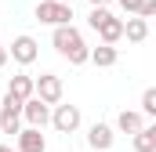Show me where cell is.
Returning a JSON list of instances; mask_svg holds the SVG:
<instances>
[{"mask_svg":"<svg viewBox=\"0 0 156 152\" xmlns=\"http://www.w3.org/2000/svg\"><path fill=\"white\" fill-rule=\"evenodd\" d=\"M80 123H83V116H80V105H55L51 109V127L58 130V134H76Z\"/></svg>","mask_w":156,"mask_h":152,"instance_id":"obj_4","label":"cell"},{"mask_svg":"<svg viewBox=\"0 0 156 152\" xmlns=\"http://www.w3.org/2000/svg\"><path fill=\"white\" fill-rule=\"evenodd\" d=\"M109 15H113L109 7H91V15H87V26H91V29H98V26L109 18Z\"/></svg>","mask_w":156,"mask_h":152,"instance_id":"obj_17","label":"cell"},{"mask_svg":"<svg viewBox=\"0 0 156 152\" xmlns=\"http://www.w3.org/2000/svg\"><path fill=\"white\" fill-rule=\"evenodd\" d=\"M7 94H15L18 102H26V98H33V94H37V80H33V76H26V73L11 76V83H7Z\"/></svg>","mask_w":156,"mask_h":152,"instance_id":"obj_11","label":"cell"},{"mask_svg":"<svg viewBox=\"0 0 156 152\" xmlns=\"http://www.w3.org/2000/svg\"><path fill=\"white\" fill-rule=\"evenodd\" d=\"M7 62H11V51H7V47H4V43H0V69H4V65H7Z\"/></svg>","mask_w":156,"mask_h":152,"instance_id":"obj_20","label":"cell"},{"mask_svg":"<svg viewBox=\"0 0 156 152\" xmlns=\"http://www.w3.org/2000/svg\"><path fill=\"white\" fill-rule=\"evenodd\" d=\"M22 105H26V102H18L15 94L4 91V105H0V134H15V138H18V130H22Z\"/></svg>","mask_w":156,"mask_h":152,"instance_id":"obj_3","label":"cell"},{"mask_svg":"<svg viewBox=\"0 0 156 152\" xmlns=\"http://www.w3.org/2000/svg\"><path fill=\"white\" fill-rule=\"evenodd\" d=\"M142 112L156 119V87H145V94H142Z\"/></svg>","mask_w":156,"mask_h":152,"instance_id":"obj_16","label":"cell"},{"mask_svg":"<svg viewBox=\"0 0 156 152\" xmlns=\"http://www.w3.org/2000/svg\"><path fill=\"white\" fill-rule=\"evenodd\" d=\"M51 43H55V51H58L62 58H69V65H83V62H91V47L83 43V36H80V29L73 26V22L55 26Z\"/></svg>","mask_w":156,"mask_h":152,"instance_id":"obj_1","label":"cell"},{"mask_svg":"<svg viewBox=\"0 0 156 152\" xmlns=\"http://www.w3.org/2000/svg\"><path fill=\"white\" fill-rule=\"evenodd\" d=\"M91 62H94L98 69H113V65L120 62L116 43H98V47H91Z\"/></svg>","mask_w":156,"mask_h":152,"instance_id":"obj_12","label":"cell"},{"mask_svg":"<svg viewBox=\"0 0 156 152\" xmlns=\"http://www.w3.org/2000/svg\"><path fill=\"white\" fill-rule=\"evenodd\" d=\"M37 94L47 102V105H58V102H62V80H58L55 73L37 76Z\"/></svg>","mask_w":156,"mask_h":152,"instance_id":"obj_8","label":"cell"},{"mask_svg":"<svg viewBox=\"0 0 156 152\" xmlns=\"http://www.w3.org/2000/svg\"><path fill=\"white\" fill-rule=\"evenodd\" d=\"M113 141H116V130H113L109 123H91V127H87V145L94 152H109Z\"/></svg>","mask_w":156,"mask_h":152,"instance_id":"obj_7","label":"cell"},{"mask_svg":"<svg viewBox=\"0 0 156 152\" xmlns=\"http://www.w3.org/2000/svg\"><path fill=\"white\" fill-rule=\"evenodd\" d=\"M37 22L51 26V29L73 22V4H66V0H37Z\"/></svg>","mask_w":156,"mask_h":152,"instance_id":"obj_2","label":"cell"},{"mask_svg":"<svg viewBox=\"0 0 156 152\" xmlns=\"http://www.w3.org/2000/svg\"><path fill=\"white\" fill-rule=\"evenodd\" d=\"M142 18H153L156 15V0H142V11H138Z\"/></svg>","mask_w":156,"mask_h":152,"instance_id":"obj_19","label":"cell"},{"mask_svg":"<svg viewBox=\"0 0 156 152\" xmlns=\"http://www.w3.org/2000/svg\"><path fill=\"white\" fill-rule=\"evenodd\" d=\"M98 36H102V43H116V40H123V18H116V15H109L98 29H94Z\"/></svg>","mask_w":156,"mask_h":152,"instance_id":"obj_14","label":"cell"},{"mask_svg":"<svg viewBox=\"0 0 156 152\" xmlns=\"http://www.w3.org/2000/svg\"><path fill=\"white\" fill-rule=\"evenodd\" d=\"M7 51H11V58H15L18 65H33V62H37V54H40V43H37L33 36H15Z\"/></svg>","mask_w":156,"mask_h":152,"instance_id":"obj_6","label":"cell"},{"mask_svg":"<svg viewBox=\"0 0 156 152\" xmlns=\"http://www.w3.org/2000/svg\"><path fill=\"white\" fill-rule=\"evenodd\" d=\"M0 152H11V145H0Z\"/></svg>","mask_w":156,"mask_h":152,"instance_id":"obj_22","label":"cell"},{"mask_svg":"<svg viewBox=\"0 0 156 152\" xmlns=\"http://www.w3.org/2000/svg\"><path fill=\"white\" fill-rule=\"evenodd\" d=\"M123 36L131 40V43H142V40L149 36V18H142V15L123 18Z\"/></svg>","mask_w":156,"mask_h":152,"instance_id":"obj_13","label":"cell"},{"mask_svg":"<svg viewBox=\"0 0 156 152\" xmlns=\"http://www.w3.org/2000/svg\"><path fill=\"white\" fill-rule=\"evenodd\" d=\"M142 127H145V112H142V109H123V112L116 116V130L131 134V138H134Z\"/></svg>","mask_w":156,"mask_h":152,"instance_id":"obj_10","label":"cell"},{"mask_svg":"<svg viewBox=\"0 0 156 152\" xmlns=\"http://www.w3.org/2000/svg\"><path fill=\"white\" fill-rule=\"evenodd\" d=\"M116 4L127 11V15H138V11H142V0H116Z\"/></svg>","mask_w":156,"mask_h":152,"instance_id":"obj_18","label":"cell"},{"mask_svg":"<svg viewBox=\"0 0 156 152\" xmlns=\"http://www.w3.org/2000/svg\"><path fill=\"white\" fill-rule=\"evenodd\" d=\"M22 119L29 123V127H47L51 123V105L40 98V94H33V98H26V105H22Z\"/></svg>","mask_w":156,"mask_h":152,"instance_id":"obj_5","label":"cell"},{"mask_svg":"<svg viewBox=\"0 0 156 152\" xmlns=\"http://www.w3.org/2000/svg\"><path fill=\"white\" fill-rule=\"evenodd\" d=\"M18 152H47V141H44V134H40V127H22L18 130Z\"/></svg>","mask_w":156,"mask_h":152,"instance_id":"obj_9","label":"cell"},{"mask_svg":"<svg viewBox=\"0 0 156 152\" xmlns=\"http://www.w3.org/2000/svg\"><path fill=\"white\" fill-rule=\"evenodd\" d=\"M87 4H91V7H109L113 0H87Z\"/></svg>","mask_w":156,"mask_h":152,"instance_id":"obj_21","label":"cell"},{"mask_svg":"<svg viewBox=\"0 0 156 152\" xmlns=\"http://www.w3.org/2000/svg\"><path fill=\"white\" fill-rule=\"evenodd\" d=\"M66 4H73V0H66Z\"/></svg>","mask_w":156,"mask_h":152,"instance_id":"obj_23","label":"cell"},{"mask_svg":"<svg viewBox=\"0 0 156 152\" xmlns=\"http://www.w3.org/2000/svg\"><path fill=\"white\" fill-rule=\"evenodd\" d=\"M134 152H156V123H145L134 138H131Z\"/></svg>","mask_w":156,"mask_h":152,"instance_id":"obj_15","label":"cell"}]
</instances>
